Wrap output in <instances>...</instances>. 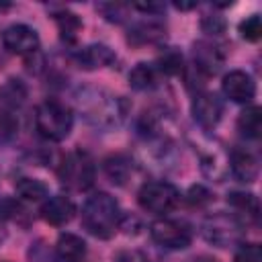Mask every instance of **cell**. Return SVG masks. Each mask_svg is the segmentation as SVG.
I'll use <instances>...</instances> for the list:
<instances>
[{
    "instance_id": "obj_11",
    "label": "cell",
    "mask_w": 262,
    "mask_h": 262,
    "mask_svg": "<svg viewBox=\"0 0 262 262\" xmlns=\"http://www.w3.org/2000/svg\"><path fill=\"white\" fill-rule=\"evenodd\" d=\"M74 59L84 70H98V68H106L108 63H113L115 61V53H113L111 47H106L102 43H92V45L82 47L76 53Z\"/></svg>"
},
{
    "instance_id": "obj_25",
    "label": "cell",
    "mask_w": 262,
    "mask_h": 262,
    "mask_svg": "<svg viewBox=\"0 0 262 262\" xmlns=\"http://www.w3.org/2000/svg\"><path fill=\"white\" fill-rule=\"evenodd\" d=\"M233 262H262V250L258 244H246L235 254Z\"/></svg>"
},
{
    "instance_id": "obj_30",
    "label": "cell",
    "mask_w": 262,
    "mask_h": 262,
    "mask_svg": "<svg viewBox=\"0 0 262 262\" xmlns=\"http://www.w3.org/2000/svg\"><path fill=\"white\" fill-rule=\"evenodd\" d=\"M190 262H215V260H211V258H194Z\"/></svg>"
},
{
    "instance_id": "obj_14",
    "label": "cell",
    "mask_w": 262,
    "mask_h": 262,
    "mask_svg": "<svg viewBox=\"0 0 262 262\" xmlns=\"http://www.w3.org/2000/svg\"><path fill=\"white\" fill-rule=\"evenodd\" d=\"M231 172L242 182H254L258 176V160L250 151L231 154Z\"/></svg>"
},
{
    "instance_id": "obj_20",
    "label": "cell",
    "mask_w": 262,
    "mask_h": 262,
    "mask_svg": "<svg viewBox=\"0 0 262 262\" xmlns=\"http://www.w3.org/2000/svg\"><path fill=\"white\" fill-rule=\"evenodd\" d=\"M16 194L25 201L37 203L43 196H47V186L41 180H35V178H20L16 182Z\"/></svg>"
},
{
    "instance_id": "obj_19",
    "label": "cell",
    "mask_w": 262,
    "mask_h": 262,
    "mask_svg": "<svg viewBox=\"0 0 262 262\" xmlns=\"http://www.w3.org/2000/svg\"><path fill=\"white\" fill-rule=\"evenodd\" d=\"M104 172L106 176L111 178V182H117V184H123L131 172V164L127 158L123 156H111L104 160Z\"/></svg>"
},
{
    "instance_id": "obj_23",
    "label": "cell",
    "mask_w": 262,
    "mask_h": 262,
    "mask_svg": "<svg viewBox=\"0 0 262 262\" xmlns=\"http://www.w3.org/2000/svg\"><path fill=\"white\" fill-rule=\"evenodd\" d=\"M239 35L242 39L246 41H258L260 35H262V20H260V14H252L248 16L246 20L239 23Z\"/></svg>"
},
{
    "instance_id": "obj_21",
    "label": "cell",
    "mask_w": 262,
    "mask_h": 262,
    "mask_svg": "<svg viewBox=\"0 0 262 262\" xmlns=\"http://www.w3.org/2000/svg\"><path fill=\"white\" fill-rule=\"evenodd\" d=\"M227 201H229L235 209H239V211H244L246 215H250L252 219L258 217L260 207H258V199H256L252 192H231V194L227 196Z\"/></svg>"
},
{
    "instance_id": "obj_12",
    "label": "cell",
    "mask_w": 262,
    "mask_h": 262,
    "mask_svg": "<svg viewBox=\"0 0 262 262\" xmlns=\"http://www.w3.org/2000/svg\"><path fill=\"white\" fill-rule=\"evenodd\" d=\"M223 66V53L217 45L199 41L194 45V68L205 74H217Z\"/></svg>"
},
{
    "instance_id": "obj_13",
    "label": "cell",
    "mask_w": 262,
    "mask_h": 262,
    "mask_svg": "<svg viewBox=\"0 0 262 262\" xmlns=\"http://www.w3.org/2000/svg\"><path fill=\"white\" fill-rule=\"evenodd\" d=\"M57 256L63 262H80L86 254V244L82 237L74 235V233H61L57 244H55Z\"/></svg>"
},
{
    "instance_id": "obj_7",
    "label": "cell",
    "mask_w": 262,
    "mask_h": 262,
    "mask_svg": "<svg viewBox=\"0 0 262 262\" xmlns=\"http://www.w3.org/2000/svg\"><path fill=\"white\" fill-rule=\"evenodd\" d=\"M221 88H223V94L233 102H250L256 94V84H254L252 76L242 70H233V72L225 74Z\"/></svg>"
},
{
    "instance_id": "obj_18",
    "label": "cell",
    "mask_w": 262,
    "mask_h": 262,
    "mask_svg": "<svg viewBox=\"0 0 262 262\" xmlns=\"http://www.w3.org/2000/svg\"><path fill=\"white\" fill-rule=\"evenodd\" d=\"M55 23H57V29H59V35L63 41L68 43H74L76 37H78V31L82 29V23L80 18L74 14V12H68V10H61L55 14Z\"/></svg>"
},
{
    "instance_id": "obj_27",
    "label": "cell",
    "mask_w": 262,
    "mask_h": 262,
    "mask_svg": "<svg viewBox=\"0 0 262 262\" xmlns=\"http://www.w3.org/2000/svg\"><path fill=\"white\" fill-rule=\"evenodd\" d=\"M188 201H190V203H196V205L207 203V201H209V192H207L203 186H192L190 192H188Z\"/></svg>"
},
{
    "instance_id": "obj_15",
    "label": "cell",
    "mask_w": 262,
    "mask_h": 262,
    "mask_svg": "<svg viewBox=\"0 0 262 262\" xmlns=\"http://www.w3.org/2000/svg\"><path fill=\"white\" fill-rule=\"evenodd\" d=\"M158 84V68L151 63H137L129 72V86L133 90H149Z\"/></svg>"
},
{
    "instance_id": "obj_28",
    "label": "cell",
    "mask_w": 262,
    "mask_h": 262,
    "mask_svg": "<svg viewBox=\"0 0 262 262\" xmlns=\"http://www.w3.org/2000/svg\"><path fill=\"white\" fill-rule=\"evenodd\" d=\"M135 8L143 10V12H160V10H164L162 4H135Z\"/></svg>"
},
{
    "instance_id": "obj_1",
    "label": "cell",
    "mask_w": 262,
    "mask_h": 262,
    "mask_svg": "<svg viewBox=\"0 0 262 262\" xmlns=\"http://www.w3.org/2000/svg\"><path fill=\"white\" fill-rule=\"evenodd\" d=\"M121 221V209L108 192L92 194L82 207V223L96 237H111Z\"/></svg>"
},
{
    "instance_id": "obj_10",
    "label": "cell",
    "mask_w": 262,
    "mask_h": 262,
    "mask_svg": "<svg viewBox=\"0 0 262 262\" xmlns=\"http://www.w3.org/2000/svg\"><path fill=\"white\" fill-rule=\"evenodd\" d=\"M74 213H76L74 203L68 196H63V194L47 199L43 203V207H41V217L49 225H66L74 217Z\"/></svg>"
},
{
    "instance_id": "obj_17",
    "label": "cell",
    "mask_w": 262,
    "mask_h": 262,
    "mask_svg": "<svg viewBox=\"0 0 262 262\" xmlns=\"http://www.w3.org/2000/svg\"><path fill=\"white\" fill-rule=\"evenodd\" d=\"M164 37V27L149 20V23H139L131 29L129 33V41L135 45H143V43H156L158 39Z\"/></svg>"
},
{
    "instance_id": "obj_2",
    "label": "cell",
    "mask_w": 262,
    "mask_h": 262,
    "mask_svg": "<svg viewBox=\"0 0 262 262\" xmlns=\"http://www.w3.org/2000/svg\"><path fill=\"white\" fill-rule=\"evenodd\" d=\"M72 111L57 100H45L35 111V127L39 135L49 141H63L72 131Z\"/></svg>"
},
{
    "instance_id": "obj_5",
    "label": "cell",
    "mask_w": 262,
    "mask_h": 262,
    "mask_svg": "<svg viewBox=\"0 0 262 262\" xmlns=\"http://www.w3.org/2000/svg\"><path fill=\"white\" fill-rule=\"evenodd\" d=\"M149 235L156 244L168 248V250H184L190 246L192 233L190 227L182 221L174 219H158L149 227Z\"/></svg>"
},
{
    "instance_id": "obj_3",
    "label": "cell",
    "mask_w": 262,
    "mask_h": 262,
    "mask_svg": "<svg viewBox=\"0 0 262 262\" xmlns=\"http://www.w3.org/2000/svg\"><path fill=\"white\" fill-rule=\"evenodd\" d=\"M57 176L63 186L74 188V190H86L94 184V164L88 154L72 151L59 164Z\"/></svg>"
},
{
    "instance_id": "obj_24",
    "label": "cell",
    "mask_w": 262,
    "mask_h": 262,
    "mask_svg": "<svg viewBox=\"0 0 262 262\" xmlns=\"http://www.w3.org/2000/svg\"><path fill=\"white\" fill-rule=\"evenodd\" d=\"M160 68L166 74H178L182 70V55L174 49H168L160 59Z\"/></svg>"
},
{
    "instance_id": "obj_8",
    "label": "cell",
    "mask_w": 262,
    "mask_h": 262,
    "mask_svg": "<svg viewBox=\"0 0 262 262\" xmlns=\"http://www.w3.org/2000/svg\"><path fill=\"white\" fill-rule=\"evenodd\" d=\"M205 235L209 242L225 248L227 244L235 242L239 235V225L233 217L227 215H215L205 221Z\"/></svg>"
},
{
    "instance_id": "obj_31",
    "label": "cell",
    "mask_w": 262,
    "mask_h": 262,
    "mask_svg": "<svg viewBox=\"0 0 262 262\" xmlns=\"http://www.w3.org/2000/svg\"><path fill=\"white\" fill-rule=\"evenodd\" d=\"M4 262H8V260H4Z\"/></svg>"
},
{
    "instance_id": "obj_29",
    "label": "cell",
    "mask_w": 262,
    "mask_h": 262,
    "mask_svg": "<svg viewBox=\"0 0 262 262\" xmlns=\"http://www.w3.org/2000/svg\"><path fill=\"white\" fill-rule=\"evenodd\" d=\"M174 6H176L178 10H188V8H194V6H196V2H190V4H182V2H174Z\"/></svg>"
},
{
    "instance_id": "obj_26",
    "label": "cell",
    "mask_w": 262,
    "mask_h": 262,
    "mask_svg": "<svg viewBox=\"0 0 262 262\" xmlns=\"http://www.w3.org/2000/svg\"><path fill=\"white\" fill-rule=\"evenodd\" d=\"M223 27H225L223 20L217 18V16H207V18L203 20V29H205L207 33H221Z\"/></svg>"
},
{
    "instance_id": "obj_9",
    "label": "cell",
    "mask_w": 262,
    "mask_h": 262,
    "mask_svg": "<svg viewBox=\"0 0 262 262\" xmlns=\"http://www.w3.org/2000/svg\"><path fill=\"white\" fill-rule=\"evenodd\" d=\"M223 113V104L215 94L209 92H201L194 96L192 100V117L199 125H203L205 129H211L219 123Z\"/></svg>"
},
{
    "instance_id": "obj_22",
    "label": "cell",
    "mask_w": 262,
    "mask_h": 262,
    "mask_svg": "<svg viewBox=\"0 0 262 262\" xmlns=\"http://www.w3.org/2000/svg\"><path fill=\"white\" fill-rule=\"evenodd\" d=\"M0 96H2V100H4L6 104L18 106V104L25 100L27 90H25V86L20 84V80H8V84H4V88L0 90Z\"/></svg>"
},
{
    "instance_id": "obj_16",
    "label": "cell",
    "mask_w": 262,
    "mask_h": 262,
    "mask_svg": "<svg viewBox=\"0 0 262 262\" xmlns=\"http://www.w3.org/2000/svg\"><path fill=\"white\" fill-rule=\"evenodd\" d=\"M237 129L244 137L258 139L262 133V111L260 106H250L237 117Z\"/></svg>"
},
{
    "instance_id": "obj_6",
    "label": "cell",
    "mask_w": 262,
    "mask_h": 262,
    "mask_svg": "<svg viewBox=\"0 0 262 262\" xmlns=\"http://www.w3.org/2000/svg\"><path fill=\"white\" fill-rule=\"evenodd\" d=\"M2 43L10 53L31 55L39 49V35L27 25H12L2 33Z\"/></svg>"
},
{
    "instance_id": "obj_4",
    "label": "cell",
    "mask_w": 262,
    "mask_h": 262,
    "mask_svg": "<svg viewBox=\"0 0 262 262\" xmlns=\"http://www.w3.org/2000/svg\"><path fill=\"white\" fill-rule=\"evenodd\" d=\"M137 203L143 211L162 215V213H168L176 207L178 190L170 182H162V180L145 182L137 192Z\"/></svg>"
}]
</instances>
